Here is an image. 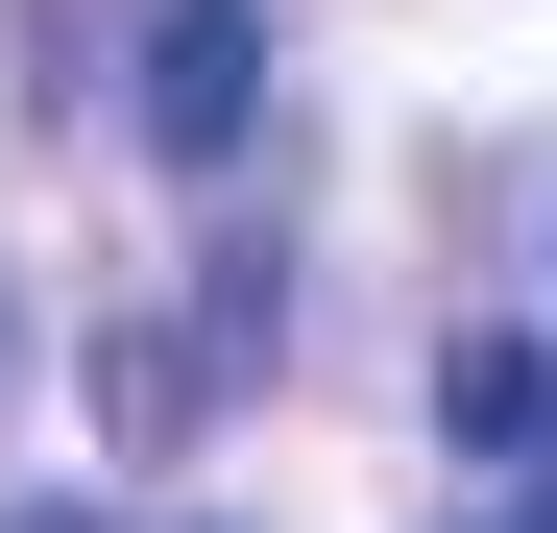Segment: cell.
I'll use <instances>...</instances> for the list:
<instances>
[{
  "label": "cell",
  "instance_id": "6da1fadb",
  "mask_svg": "<svg viewBox=\"0 0 557 533\" xmlns=\"http://www.w3.org/2000/svg\"><path fill=\"white\" fill-rule=\"evenodd\" d=\"M122 122H146V170H243L267 146V0H146Z\"/></svg>",
  "mask_w": 557,
  "mask_h": 533
},
{
  "label": "cell",
  "instance_id": "5b68a950",
  "mask_svg": "<svg viewBox=\"0 0 557 533\" xmlns=\"http://www.w3.org/2000/svg\"><path fill=\"white\" fill-rule=\"evenodd\" d=\"M0 364H25V315H0Z\"/></svg>",
  "mask_w": 557,
  "mask_h": 533
},
{
  "label": "cell",
  "instance_id": "3957f363",
  "mask_svg": "<svg viewBox=\"0 0 557 533\" xmlns=\"http://www.w3.org/2000/svg\"><path fill=\"white\" fill-rule=\"evenodd\" d=\"M219 364H243L219 315H195V339H146V315H122V339H98V436H122V461H170V436L219 412Z\"/></svg>",
  "mask_w": 557,
  "mask_h": 533
},
{
  "label": "cell",
  "instance_id": "277c9868",
  "mask_svg": "<svg viewBox=\"0 0 557 533\" xmlns=\"http://www.w3.org/2000/svg\"><path fill=\"white\" fill-rule=\"evenodd\" d=\"M0 533H98V509H0Z\"/></svg>",
  "mask_w": 557,
  "mask_h": 533
},
{
  "label": "cell",
  "instance_id": "7a4b0ae2",
  "mask_svg": "<svg viewBox=\"0 0 557 533\" xmlns=\"http://www.w3.org/2000/svg\"><path fill=\"white\" fill-rule=\"evenodd\" d=\"M436 436H460V461H557V339H436Z\"/></svg>",
  "mask_w": 557,
  "mask_h": 533
}]
</instances>
